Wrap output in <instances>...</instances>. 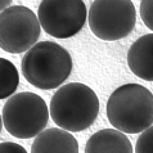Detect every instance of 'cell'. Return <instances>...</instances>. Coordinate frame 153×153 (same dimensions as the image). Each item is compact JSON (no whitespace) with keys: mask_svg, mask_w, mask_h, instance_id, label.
Here are the masks:
<instances>
[{"mask_svg":"<svg viewBox=\"0 0 153 153\" xmlns=\"http://www.w3.org/2000/svg\"><path fill=\"white\" fill-rule=\"evenodd\" d=\"M107 117L114 129L124 134H138L153 124V94L139 84L117 88L107 102Z\"/></svg>","mask_w":153,"mask_h":153,"instance_id":"1","label":"cell"},{"mask_svg":"<svg viewBox=\"0 0 153 153\" xmlns=\"http://www.w3.org/2000/svg\"><path fill=\"white\" fill-rule=\"evenodd\" d=\"M49 112L59 129L77 133L94 124L99 113V99L88 85L68 82L52 97Z\"/></svg>","mask_w":153,"mask_h":153,"instance_id":"2","label":"cell"},{"mask_svg":"<svg viewBox=\"0 0 153 153\" xmlns=\"http://www.w3.org/2000/svg\"><path fill=\"white\" fill-rule=\"evenodd\" d=\"M22 72L33 86L50 90L68 79L72 71V58L67 50L54 41H40L22 58Z\"/></svg>","mask_w":153,"mask_h":153,"instance_id":"3","label":"cell"},{"mask_svg":"<svg viewBox=\"0 0 153 153\" xmlns=\"http://www.w3.org/2000/svg\"><path fill=\"white\" fill-rule=\"evenodd\" d=\"M50 112L45 100L31 91L12 95L3 108V124L10 135L18 139L36 138L48 125Z\"/></svg>","mask_w":153,"mask_h":153,"instance_id":"4","label":"cell"},{"mask_svg":"<svg viewBox=\"0 0 153 153\" xmlns=\"http://www.w3.org/2000/svg\"><path fill=\"white\" fill-rule=\"evenodd\" d=\"M88 22L97 37L116 41L134 30L137 10L130 0H95L89 8Z\"/></svg>","mask_w":153,"mask_h":153,"instance_id":"5","label":"cell"},{"mask_svg":"<svg viewBox=\"0 0 153 153\" xmlns=\"http://www.w3.org/2000/svg\"><path fill=\"white\" fill-rule=\"evenodd\" d=\"M40 37L37 16L25 5H12L0 13V48L8 53L28 52Z\"/></svg>","mask_w":153,"mask_h":153,"instance_id":"6","label":"cell"},{"mask_svg":"<svg viewBox=\"0 0 153 153\" xmlns=\"http://www.w3.org/2000/svg\"><path fill=\"white\" fill-rule=\"evenodd\" d=\"M86 5L82 0H44L37 9L40 26L48 35L68 39L86 23Z\"/></svg>","mask_w":153,"mask_h":153,"instance_id":"7","label":"cell"},{"mask_svg":"<svg viewBox=\"0 0 153 153\" xmlns=\"http://www.w3.org/2000/svg\"><path fill=\"white\" fill-rule=\"evenodd\" d=\"M127 65L134 75L153 81V33L140 36L127 52Z\"/></svg>","mask_w":153,"mask_h":153,"instance_id":"8","label":"cell"},{"mask_svg":"<svg viewBox=\"0 0 153 153\" xmlns=\"http://www.w3.org/2000/svg\"><path fill=\"white\" fill-rule=\"evenodd\" d=\"M31 153H79V143L68 131L52 127L35 138Z\"/></svg>","mask_w":153,"mask_h":153,"instance_id":"9","label":"cell"},{"mask_svg":"<svg viewBox=\"0 0 153 153\" xmlns=\"http://www.w3.org/2000/svg\"><path fill=\"white\" fill-rule=\"evenodd\" d=\"M85 153H133V146L126 134L116 129H103L89 138Z\"/></svg>","mask_w":153,"mask_h":153,"instance_id":"10","label":"cell"},{"mask_svg":"<svg viewBox=\"0 0 153 153\" xmlns=\"http://www.w3.org/2000/svg\"><path fill=\"white\" fill-rule=\"evenodd\" d=\"M19 85L16 66L5 58H0V99L12 97Z\"/></svg>","mask_w":153,"mask_h":153,"instance_id":"11","label":"cell"},{"mask_svg":"<svg viewBox=\"0 0 153 153\" xmlns=\"http://www.w3.org/2000/svg\"><path fill=\"white\" fill-rule=\"evenodd\" d=\"M135 153H153V126L140 134L135 146Z\"/></svg>","mask_w":153,"mask_h":153,"instance_id":"12","label":"cell"},{"mask_svg":"<svg viewBox=\"0 0 153 153\" xmlns=\"http://www.w3.org/2000/svg\"><path fill=\"white\" fill-rule=\"evenodd\" d=\"M140 17L144 25L153 31V0L140 1Z\"/></svg>","mask_w":153,"mask_h":153,"instance_id":"13","label":"cell"},{"mask_svg":"<svg viewBox=\"0 0 153 153\" xmlns=\"http://www.w3.org/2000/svg\"><path fill=\"white\" fill-rule=\"evenodd\" d=\"M0 153H27V151L21 144L13 142H3L0 143Z\"/></svg>","mask_w":153,"mask_h":153,"instance_id":"14","label":"cell"},{"mask_svg":"<svg viewBox=\"0 0 153 153\" xmlns=\"http://www.w3.org/2000/svg\"><path fill=\"white\" fill-rule=\"evenodd\" d=\"M12 3H13L12 0H0V13L12 7Z\"/></svg>","mask_w":153,"mask_h":153,"instance_id":"15","label":"cell"},{"mask_svg":"<svg viewBox=\"0 0 153 153\" xmlns=\"http://www.w3.org/2000/svg\"><path fill=\"white\" fill-rule=\"evenodd\" d=\"M3 116H0V133H1V129H3Z\"/></svg>","mask_w":153,"mask_h":153,"instance_id":"16","label":"cell"}]
</instances>
